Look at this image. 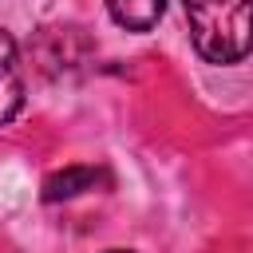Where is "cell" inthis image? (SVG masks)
I'll list each match as a JSON object with an SVG mask.
<instances>
[{
	"label": "cell",
	"mask_w": 253,
	"mask_h": 253,
	"mask_svg": "<svg viewBox=\"0 0 253 253\" xmlns=\"http://www.w3.org/2000/svg\"><path fill=\"white\" fill-rule=\"evenodd\" d=\"M186 20L210 63H237L253 51V0H186Z\"/></svg>",
	"instance_id": "6da1fadb"
},
{
	"label": "cell",
	"mask_w": 253,
	"mask_h": 253,
	"mask_svg": "<svg viewBox=\"0 0 253 253\" xmlns=\"http://www.w3.org/2000/svg\"><path fill=\"white\" fill-rule=\"evenodd\" d=\"M24 107V71H20V55L12 36L0 28V126L12 123Z\"/></svg>",
	"instance_id": "7a4b0ae2"
},
{
	"label": "cell",
	"mask_w": 253,
	"mask_h": 253,
	"mask_svg": "<svg viewBox=\"0 0 253 253\" xmlns=\"http://www.w3.org/2000/svg\"><path fill=\"white\" fill-rule=\"evenodd\" d=\"M95 186H107V170H95V166H63V170H55V174L43 178L40 198L47 206L51 202H71V198H79V194H87Z\"/></svg>",
	"instance_id": "3957f363"
},
{
	"label": "cell",
	"mask_w": 253,
	"mask_h": 253,
	"mask_svg": "<svg viewBox=\"0 0 253 253\" xmlns=\"http://www.w3.org/2000/svg\"><path fill=\"white\" fill-rule=\"evenodd\" d=\"M107 12L119 28L126 32H150L162 12H166V0H107Z\"/></svg>",
	"instance_id": "277c9868"
},
{
	"label": "cell",
	"mask_w": 253,
	"mask_h": 253,
	"mask_svg": "<svg viewBox=\"0 0 253 253\" xmlns=\"http://www.w3.org/2000/svg\"><path fill=\"white\" fill-rule=\"evenodd\" d=\"M107 253H134V249H107Z\"/></svg>",
	"instance_id": "5b68a950"
}]
</instances>
